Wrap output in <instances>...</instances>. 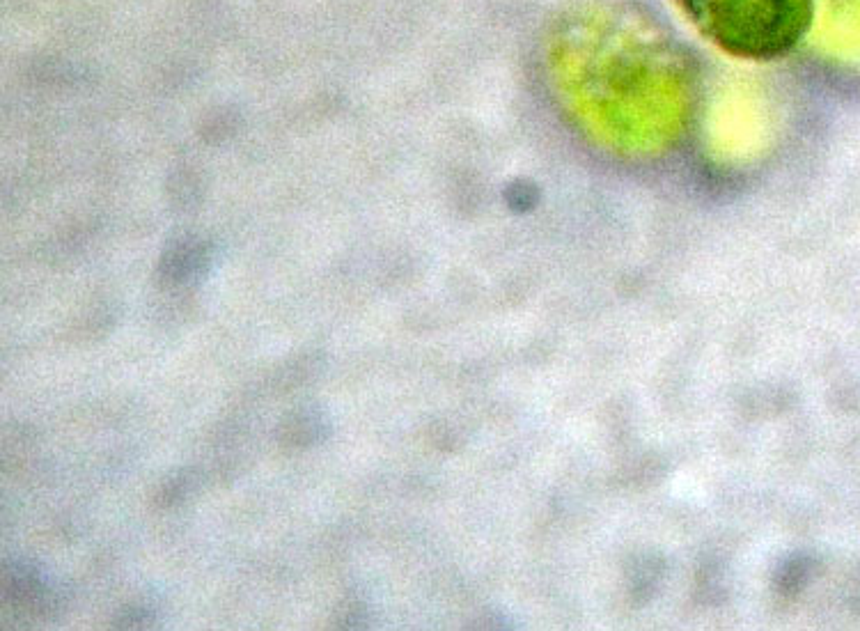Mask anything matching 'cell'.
I'll return each instance as SVG.
<instances>
[{"instance_id": "1", "label": "cell", "mask_w": 860, "mask_h": 631, "mask_svg": "<svg viewBox=\"0 0 860 631\" xmlns=\"http://www.w3.org/2000/svg\"><path fill=\"white\" fill-rule=\"evenodd\" d=\"M695 30L727 56L776 60L808 35L815 0H675Z\"/></svg>"}, {"instance_id": "2", "label": "cell", "mask_w": 860, "mask_h": 631, "mask_svg": "<svg viewBox=\"0 0 860 631\" xmlns=\"http://www.w3.org/2000/svg\"><path fill=\"white\" fill-rule=\"evenodd\" d=\"M0 595L3 604L28 611L37 618H51L58 609V595L46 567L35 558L5 560L0 572Z\"/></svg>"}, {"instance_id": "3", "label": "cell", "mask_w": 860, "mask_h": 631, "mask_svg": "<svg viewBox=\"0 0 860 631\" xmlns=\"http://www.w3.org/2000/svg\"><path fill=\"white\" fill-rule=\"evenodd\" d=\"M214 267L209 241L198 235H182L168 241L156 264V278L168 290H189L200 285Z\"/></svg>"}, {"instance_id": "4", "label": "cell", "mask_w": 860, "mask_h": 631, "mask_svg": "<svg viewBox=\"0 0 860 631\" xmlns=\"http://www.w3.org/2000/svg\"><path fill=\"white\" fill-rule=\"evenodd\" d=\"M333 436V416L319 404L292 409L278 420L276 441L289 450H308L326 443Z\"/></svg>"}, {"instance_id": "5", "label": "cell", "mask_w": 860, "mask_h": 631, "mask_svg": "<svg viewBox=\"0 0 860 631\" xmlns=\"http://www.w3.org/2000/svg\"><path fill=\"white\" fill-rule=\"evenodd\" d=\"M202 487V473L195 466H179L166 478L159 482V487L154 489V508L159 510H175L179 505L189 503L191 498L200 492Z\"/></svg>"}, {"instance_id": "6", "label": "cell", "mask_w": 860, "mask_h": 631, "mask_svg": "<svg viewBox=\"0 0 860 631\" xmlns=\"http://www.w3.org/2000/svg\"><path fill=\"white\" fill-rule=\"evenodd\" d=\"M161 620V606L152 597H138L134 602L124 604L113 618V629L140 631L152 629Z\"/></svg>"}, {"instance_id": "7", "label": "cell", "mask_w": 860, "mask_h": 631, "mask_svg": "<svg viewBox=\"0 0 860 631\" xmlns=\"http://www.w3.org/2000/svg\"><path fill=\"white\" fill-rule=\"evenodd\" d=\"M335 629H367L370 627V599L363 590H349L340 599L333 613Z\"/></svg>"}, {"instance_id": "8", "label": "cell", "mask_w": 860, "mask_h": 631, "mask_svg": "<svg viewBox=\"0 0 860 631\" xmlns=\"http://www.w3.org/2000/svg\"><path fill=\"white\" fill-rule=\"evenodd\" d=\"M324 358L319 354H301L289 361L285 368H280L278 372V381L283 384V388H299L301 384H306V381L315 379L319 372H322Z\"/></svg>"}]
</instances>
